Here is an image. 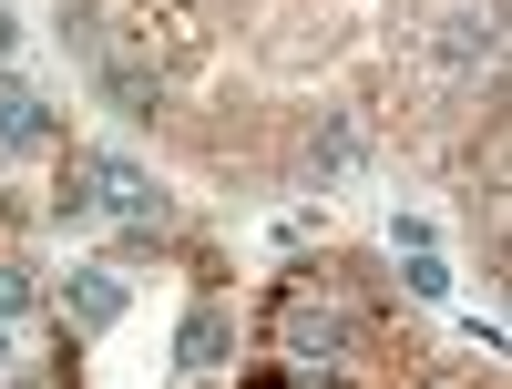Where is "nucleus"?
<instances>
[{"instance_id":"1","label":"nucleus","mask_w":512,"mask_h":389,"mask_svg":"<svg viewBox=\"0 0 512 389\" xmlns=\"http://www.w3.org/2000/svg\"><path fill=\"white\" fill-rule=\"evenodd\" d=\"M62 215H113V226H154L164 195L134 175L123 154H72V175H62Z\"/></svg>"},{"instance_id":"2","label":"nucleus","mask_w":512,"mask_h":389,"mask_svg":"<svg viewBox=\"0 0 512 389\" xmlns=\"http://www.w3.org/2000/svg\"><path fill=\"white\" fill-rule=\"evenodd\" d=\"M277 338H287V359H297V369H328L338 349H349V318H338V308H308V297H297Z\"/></svg>"},{"instance_id":"3","label":"nucleus","mask_w":512,"mask_h":389,"mask_svg":"<svg viewBox=\"0 0 512 389\" xmlns=\"http://www.w3.org/2000/svg\"><path fill=\"white\" fill-rule=\"evenodd\" d=\"M0 144H11V154L52 144V103H41L31 82H21V72H0Z\"/></svg>"},{"instance_id":"4","label":"nucleus","mask_w":512,"mask_h":389,"mask_svg":"<svg viewBox=\"0 0 512 389\" xmlns=\"http://www.w3.org/2000/svg\"><path fill=\"white\" fill-rule=\"evenodd\" d=\"M441 62H461V72L482 62V72H492V62H502V21H492V11H451V21H441Z\"/></svg>"},{"instance_id":"5","label":"nucleus","mask_w":512,"mask_h":389,"mask_svg":"<svg viewBox=\"0 0 512 389\" xmlns=\"http://www.w3.org/2000/svg\"><path fill=\"white\" fill-rule=\"evenodd\" d=\"M62 318H72V328H113V318H123V277H103V267H82V277L62 287Z\"/></svg>"},{"instance_id":"6","label":"nucleus","mask_w":512,"mask_h":389,"mask_svg":"<svg viewBox=\"0 0 512 389\" xmlns=\"http://www.w3.org/2000/svg\"><path fill=\"white\" fill-rule=\"evenodd\" d=\"M359 144H369V134H359V113H328V123H318V144H308L318 185H338V175H349V164H359Z\"/></svg>"},{"instance_id":"7","label":"nucleus","mask_w":512,"mask_h":389,"mask_svg":"<svg viewBox=\"0 0 512 389\" xmlns=\"http://www.w3.org/2000/svg\"><path fill=\"white\" fill-rule=\"evenodd\" d=\"M216 359H226V318H216V308H195V318L175 328V369H216Z\"/></svg>"},{"instance_id":"8","label":"nucleus","mask_w":512,"mask_h":389,"mask_svg":"<svg viewBox=\"0 0 512 389\" xmlns=\"http://www.w3.org/2000/svg\"><path fill=\"white\" fill-rule=\"evenodd\" d=\"M410 287H420V297H451V267H441V256H431V246H420V256H410Z\"/></svg>"},{"instance_id":"9","label":"nucleus","mask_w":512,"mask_h":389,"mask_svg":"<svg viewBox=\"0 0 512 389\" xmlns=\"http://www.w3.org/2000/svg\"><path fill=\"white\" fill-rule=\"evenodd\" d=\"M21 297H31V277H21V267H0V318H11Z\"/></svg>"},{"instance_id":"10","label":"nucleus","mask_w":512,"mask_h":389,"mask_svg":"<svg viewBox=\"0 0 512 389\" xmlns=\"http://www.w3.org/2000/svg\"><path fill=\"white\" fill-rule=\"evenodd\" d=\"M11 41H21V21H11V11H0V72H11Z\"/></svg>"},{"instance_id":"11","label":"nucleus","mask_w":512,"mask_h":389,"mask_svg":"<svg viewBox=\"0 0 512 389\" xmlns=\"http://www.w3.org/2000/svg\"><path fill=\"white\" fill-rule=\"evenodd\" d=\"M0 359H11V328H0Z\"/></svg>"}]
</instances>
